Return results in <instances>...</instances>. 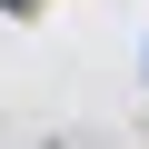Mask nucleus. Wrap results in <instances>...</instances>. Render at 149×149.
Here are the masks:
<instances>
[{
    "label": "nucleus",
    "instance_id": "obj_1",
    "mask_svg": "<svg viewBox=\"0 0 149 149\" xmlns=\"http://www.w3.org/2000/svg\"><path fill=\"white\" fill-rule=\"evenodd\" d=\"M0 10H30V0H0Z\"/></svg>",
    "mask_w": 149,
    "mask_h": 149
}]
</instances>
